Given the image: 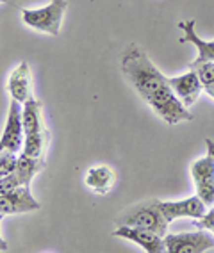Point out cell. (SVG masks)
Listing matches in <instances>:
<instances>
[{
  "label": "cell",
  "mask_w": 214,
  "mask_h": 253,
  "mask_svg": "<svg viewBox=\"0 0 214 253\" xmlns=\"http://www.w3.org/2000/svg\"><path fill=\"white\" fill-rule=\"evenodd\" d=\"M191 176L195 180L196 195L207 207L214 205V155H207L191 164Z\"/></svg>",
  "instance_id": "5"
},
{
  "label": "cell",
  "mask_w": 214,
  "mask_h": 253,
  "mask_svg": "<svg viewBox=\"0 0 214 253\" xmlns=\"http://www.w3.org/2000/svg\"><path fill=\"white\" fill-rule=\"evenodd\" d=\"M204 91L209 96H213V98H214V82H213V84H209V86H204Z\"/></svg>",
  "instance_id": "22"
},
{
  "label": "cell",
  "mask_w": 214,
  "mask_h": 253,
  "mask_svg": "<svg viewBox=\"0 0 214 253\" xmlns=\"http://www.w3.org/2000/svg\"><path fill=\"white\" fill-rule=\"evenodd\" d=\"M2 150H4V145H2V143H0V152H2Z\"/></svg>",
  "instance_id": "24"
},
{
  "label": "cell",
  "mask_w": 214,
  "mask_h": 253,
  "mask_svg": "<svg viewBox=\"0 0 214 253\" xmlns=\"http://www.w3.org/2000/svg\"><path fill=\"white\" fill-rule=\"evenodd\" d=\"M23 137H25V132H23L22 123V104L16 102V100H11L9 113H7V120H5V126L4 132H2V137H0V143L4 145L5 150L20 154L23 148Z\"/></svg>",
  "instance_id": "8"
},
{
  "label": "cell",
  "mask_w": 214,
  "mask_h": 253,
  "mask_svg": "<svg viewBox=\"0 0 214 253\" xmlns=\"http://www.w3.org/2000/svg\"><path fill=\"white\" fill-rule=\"evenodd\" d=\"M5 2H7V0H0V4H5Z\"/></svg>",
  "instance_id": "25"
},
{
  "label": "cell",
  "mask_w": 214,
  "mask_h": 253,
  "mask_svg": "<svg viewBox=\"0 0 214 253\" xmlns=\"http://www.w3.org/2000/svg\"><path fill=\"white\" fill-rule=\"evenodd\" d=\"M43 169H45V161L34 159V157H31V155L23 154V152L18 154V163H16L14 175L18 176L20 185L31 187L32 178H34L40 171H43Z\"/></svg>",
  "instance_id": "15"
},
{
  "label": "cell",
  "mask_w": 214,
  "mask_h": 253,
  "mask_svg": "<svg viewBox=\"0 0 214 253\" xmlns=\"http://www.w3.org/2000/svg\"><path fill=\"white\" fill-rule=\"evenodd\" d=\"M168 219L159 209L157 200H148L139 205H134L123 214H120L118 225H128V226H141L148 230L157 232L159 235H166L168 230Z\"/></svg>",
  "instance_id": "2"
},
{
  "label": "cell",
  "mask_w": 214,
  "mask_h": 253,
  "mask_svg": "<svg viewBox=\"0 0 214 253\" xmlns=\"http://www.w3.org/2000/svg\"><path fill=\"white\" fill-rule=\"evenodd\" d=\"M7 89H9L11 100H16L22 105L34 96L32 95V77L29 63L23 61L22 64H18L13 70V73L9 75V81H7Z\"/></svg>",
  "instance_id": "11"
},
{
  "label": "cell",
  "mask_w": 214,
  "mask_h": 253,
  "mask_svg": "<svg viewBox=\"0 0 214 253\" xmlns=\"http://www.w3.org/2000/svg\"><path fill=\"white\" fill-rule=\"evenodd\" d=\"M114 237H122V239L132 241L139 248H143L146 253H163L166 252V244L164 237L157 232L141 228V226H128V225H118L113 230Z\"/></svg>",
  "instance_id": "6"
},
{
  "label": "cell",
  "mask_w": 214,
  "mask_h": 253,
  "mask_svg": "<svg viewBox=\"0 0 214 253\" xmlns=\"http://www.w3.org/2000/svg\"><path fill=\"white\" fill-rule=\"evenodd\" d=\"M16 163H18V154L9 152V150H2L0 152V178L11 175L16 169Z\"/></svg>",
  "instance_id": "18"
},
{
  "label": "cell",
  "mask_w": 214,
  "mask_h": 253,
  "mask_svg": "<svg viewBox=\"0 0 214 253\" xmlns=\"http://www.w3.org/2000/svg\"><path fill=\"white\" fill-rule=\"evenodd\" d=\"M178 29L184 32L180 43H191L198 50V61H214V40L205 41L195 32V20H182L178 22Z\"/></svg>",
  "instance_id": "12"
},
{
  "label": "cell",
  "mask_w": 214,
  "mask_h": 253,
  "mask_svg": "<svg viewBox=\"0 0 214 253\" xmlns=\"http://www.w3.org/2000/svg\"><path fill=\"white\" fill-rule=\"evenodd\" d=\"M196 226L214 234V205L211 207V211H207V212L200 217V219H196Z\"/></svg>",
  "instance_id": "20"
},
{
  "label": "cell",
  "mask_w": 214,
  "mask_h": 253,
  "mask_svg": "<svg viewBox=\"0 0 214 253\" xmlns=\"http://www.w3.org/2000/svg\"><path fill=\"white\" fill-rule=\"evenodd\" d=\"M41 205L31 193V187L25 185H16L9 193H5L0 198V212L4 216L9 214H27L40 211Z\"/></svg>",
  "instance_id": "7"
},
{
  "label": "cell",
  "mask_w": 214,
  "mask_h": 253,
  "mask_svg": "<svg viewBox=\"0 0 214 253\" xmlns=\"http://www.w3.org/2000/svg\"><path fill=\"white\" fill-rule=\"evenodd\" d=\"M16 185H20V180H18V176L14 175V173L4 176V178H0V198H2L5 193H9L11 189H14Z\"/></svg>",
  "instance_id": "19"
},
{
  "label": "cell",
  "mask_w": 214,
  "mask_h": 253,
  "mask_svg": "<svg viewBox=\"0 0 214 253\" xmlns=\"http://www.w3.org/2000/svg\"><path fill=\"white\" fill-rule=\"evenodd\" d=\"M84 182L96 195H107L114 184V171L109 166L89 168L84 176Z\"/></svg>",
  "instance_id": "13"
},
{
  "label": "cell",
  "mask_w": 214,
  "mask_h": 253,
  "mask_svg": "<svg viewBox=\"0 0 214 253\" xmlns=\"http://www.w3.org/2000/svg\"><path fill=\"white\" fill-rule=\"evenodd\" d=\"M120 66L123 77L161 120L168 125L191 122L193 114L189 109L178 100L170 86L168 77H164V73L157 70L141 46L130 43L120 55Z\"/></svg>",
  "instance_id": "1"
},
{
  "label": "cell",
  "mask_w": 214,
  "mask_h": 253,
  "mask_svg": "<svg viewBox=\"0 0 214 253\" xmlns=\"http://www.w3.org/2000/svg\"><path fill=\"white\" fill-rule=\"evenodd\" d=\"M66 7H68L66 0H50V4L41 9H22L20 13H22L23 23L31 29H36L50 36H59Z\"/></svg>",
  "instance_id": "3"
},
{
  "label": "cell",
  "mask_w": 214,
  "mask_h": 253,
  "mask_svg": "<svg viewBox=\"0 0 214 253\" xmlns=\"http://www.w3.org/2000/svg\"><path fill=\"white\" fill-rule=\"evenodd\" d=\"M205 145H207V152L214 155V141L213 139H205Z\"/></svg>",
  "instance_id": "23"
},
{
  "label": "cell",
  "mask_w": 214,
  "mask_h": 253,
  "mask_svg": "<svg viewBox=\"0 0 214 253\" xmlns=\"http://www.w3.org/2000/svg\"><path fill=\"white\" fill-rule=\"evenodd\" d=\"M164 244L170 253H202L214 250V234L204 228L186 234H166Z\"/></svg>",
  "instance_id": "4"
},
{
  "label": "cell",
  "mask_w": 214,
  "mask_h": 253,
  "mask_svg": "<svg viewBox=\"0 0 214 253\" xmlns=\"http://www.w3.org/2000/svg\"><path fill=\"white\" fill-rule=\"evenodd\" d=\"M2 219H4V214L0 212V223H2ZM9 250V246H7V243L4 241V237L0 235V252H7Z\"/></svg>",
  "instance_id": "21"
},
{
  "label": "cell",
  "mask_w": 214,
  "mask_h": 253,
  "mask_svg": "<svg viewBox=\"0 0 214 253\" xmlns=\"http://www.w3.org/2000/svg\"><path fill=\"white\" fill-rule=\"evenodd\" d=\"M48 143H50V132L48 128H43V130L31 132V134H25L23 137V154L31 155L34 159H41L45 161L46 148H48Z\"/></svg>",
  "instance_id": "16"
},
{
  "label": "cell",
  "mask_w": 214,
  "mask_h": 253,
  "mask_svg": "<svg viewBox=\"0 0 214 253\" xmlns=\"http://www.w3.org/2000/svg\"><path fill=\"white\" fill-rule=\"evenodd\" d=\"M170 86L173 89V93L178 96V100L182 102L186 107L193 105L198 100L200 96L202 89H204V84L202 81L198 79L195 70L189 68L187 73H182V75H178V77H170L168 79Z\"/></svg>",
  "instance_id": "10"
},
{
  "label": "cell",
  "mask_w": 214,
  "mask_h": 253,
  "mask_svg": "<svg viewBox=\"0 0 214 253\" xmlns=\"http://www.w3.org/2000/svg\"><path fill=\"white\" fill-rule=\"evenodd\" d=\"M189 68L195 70L204 86H209L214 82V61H198V59H195L189 64Z\"/></svg>",
  "instance_id": "17"
},
{
  "label": "cell",
  "mask_w": 214,
  "mask_h": 253,
  "mask_svg": "<svg viewBox=\"0 0 214 253\" xmlns=\"http://www.w3.org/2000/svg\"><path fill=\"white\" fill-rule=\"evenodd\" d=\"M22 123L25 134L46 128L45 122H43V102L38 100L36 96H32L22 105Z\"/></svg>",
  "instance_id": "14"
},
{
  "label": "cell",
  "mask_w": 214,
  "mask_h": 253,
  "mask_svg": "<svg viewBox=\"0 0 214 253\" xmlns=\"http://www.w3.org/2000/svg\"><path fill=\"white\" fill-rule=\"evenodd\" d=\"M159 209L166 216L168 221H173L177 217H191V219H200L207 212V205L200 200V196H189L186 200H178V202H161L157 200Z\"/></svg>",
  "instance_id": "9"
}]
</instances>
